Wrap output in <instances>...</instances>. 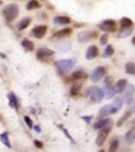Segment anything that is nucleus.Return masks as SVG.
<instances>
[{
	"instance_id": "34",
	"label": "nucleus",
	"mask_w": 135,
	"mask_h": 152,
	"mask_svg": "<svg viewBox=\"0 0 135 152\" xmlns=\"http://www.w3.org/2000/svg\"><path fill=\"white\" fill-rule=\"evenodd\" d=\"M58 126H59V128H60V129H61V130L62 131V132H63L64 135H66V137L68 138L69 140H71V141H72V142H74V141H73V137H72V136H71V135H70V133H69V132H68V131H67V129H66V128H64L63 126H62V125H58Z\"/></svg>"
},
{
	"instance_id": "20",
	"label": "nucleus",
	"mask_w": 135,
	"mask_h": 152,
	"mask_svg": "<svg viewBox=\"0 0 135 152\" xmlns=\"http://www.w3.org/2000/svg\"><path fill=\"white\" fill-rule=\"evenodd\" d=\"M21 46L24 48V49L27 51V52H33L35 49V45L34 43L32 40H28V39H24L21 41Z\"/></svg>"
},
{
	"instance_id": "26",
	"label": "nucleus",
	"mask_w": 135,
	"mask_h": 152,
	"mask_svg": "<svg viewBox=\"0 0 135 152\" xmlns=\"http://www.w3.org/2000/svg\"><path fill=\"white\" fill-rule=\"evenodd\" d=\"M126 73L130 75H135V63L128 62L125 65Z\"/></svg>"
},
{
	"instance_id": "37",
	"label": "nucleus",
	"mask_w": 135,
	"mask_h": 152,
	"mask_svg": "<svg viewBox=\"0 0 135 152\" xmlns=\"http://www.w3.org/2000/svg\"><path fill=\"white\" fill-rule=\"evenodd\" d=\"M132 113H135V100L133 102H131L130 104H128V109Z\"/></svg>"
},
{
	"instance_id": "35",
	"label": "nucleus",
	"mask_w": 135,
	"mask_h": 152,
	"mask_svg": "<svg viewBox=\"0 0 135 152\" xmlns=\"http://www.w3.org/2000/svg\"><path fill=\"white\" fill-rule=\"evenodd\" d=\"M24 120H25V124H27V126H28V128H33V122L30 117H28V116H25L24 117Z\"/></svg>"
},
{
	"instance_id": "5",
	"label": "nucleus",
	"mask_w": 135,
	"mask_h": 152,
	"mask_svg": "<svg viewBox=\"0 0 135 152\" xmlns=\"http://www.w3.org/2000/svg\"><path fill=\"white\" fill-rule=\"evenodd\" d=\"M98 37L97 31H82L78 34V40L80 43L89 42Z\"/></svg>"
},
{
	"instance_id": "9",
	"label": "nucleus",
	"mask_w": 135,
	"mask_h": 152,
	"mask_svg": "<svg viewBox=\"0 0 135 152\" xmlns=\"http://www.w3.org/2000/svg\"><path fill=\"white\" fill-rule=\"evenodd\" d=\"M135 94V86L133 84H130L125 90L124 93V100L126 102V104H130L131 102L134 101Z\"/></svg>"
},
{
	"instance_id": "17",
	"label": "nucleus",
	"mask_w": 135,
	"mask_h": 152,
	"mask_svg": "<svg viewBox=\"0 0 135 152\" xmlns=\"http://www.w3.org/2000/svg\"><path fill=\"white\" fill-rule=\"evenodd\" d=\"M125 140L128 144L135 143V127H132L125 135Z\"/></svg>"
},
{
	"instance_id": "3",
	"label": "nucleus",
	"mask_w": 135,
	"mask_h": 152,
	"mask_svg": "<svg viewBox=\"0 0 135 152\" xmlns=\"http://www.w3.org/2000/svg\"><path fill=\"white\" fill-rule=\"evenodd\" d=\"M76 62H77V59L75 58L60 59L55 62V66L59 74L64 75L73 68L76 64Z\"/></svg>"
},
{
	"instance_id": "18",
	"label": "nucleus",
	"mask_w": 135,
	"mask_h": 152,
	"mask_svg": "<svg viewBox=\"0 0 135 152\" xmlns=\"http://www.w3.org/2000/svg\"><path fill=\"white\" fill-rule=\"evenodd\" d=\"M126 86H127V80L126 79H124V78L119 79L115 86V90L116 93L117 94L123 93L126 89Z\"/></svg>"
},
{
	"instance_id": "12",
	"label": "nucleus",
	"mask_w": 135,
	"mask_h": 152,
	"mask_svg": "<svg viewBox=\"0 0 135 152\" xmlns=\"http://www.w3.org/2000/svg\"><path fill=\"white\" fill-rule=\"evenodd\" d=\"M99 54V48L96 45H91L87 48L86 54H85V58L88 60H92L97 58Z\"/></svg>"
},
{
	"instance_id": "23",
	"label": "nucleus",
	"mask_w": 135,
	"mask_h": 152,
	"mask_svg": "<svg viewBox=\"0 0 135 152\" xmlns=\"http://www.w3.org/2000/svg\"><path fill=\"white\" fill-rule=\"evenodd\" d=\"M104 97L107 100H110L113 98L115 94H116V91L115 90V86H110V87H105L104 89Z\"/></svg>"
},
{
	"instance_id": "4",
	"label": "nucleus",
	"mask_w": 135,
	"mask_h": 152,
	"mask_svg": "<svg viewBox=\"0 0 135 152\" xmlns=\"http://www.w3.org/2000/svg\"><path fill=\"white\" fill-rule=\"evenodd\" d=\"M97 27L104 32L114 33L117 29V23L113 19H106V20H104L101 22H99L97 25Z\"/></svg>"
},
{
	"instance_id": "32",
	"label": "nucleus",
	"mask_w": 135,
	"mask_h": 152,
	"mask_svg": "<svg viewBox=\"0 0 135 152\" xmlns=\"http://www.w3.org/2000/svg\"><path fill=\"white\" fill-rule=\"evenodd\" d=\"M112 104L115 106V108L118 110H120L122 108H123V98H121V97H117L115 98V100H114V102Z\"/></svg>"
},
{
	"instance_id": "41",
	"label": "nucleus",
	"mask_w": 135,
	"mask_h": 152,
	"mask_svg": "<svg viewBox=\"0 0 135 152\" xmlns=\"http://www.w3.org/2000/svg\"><path fill=\"white\" fill-rule=\"evenodd\" d=\"M131 42H132V44L135 46V36L134 37L132 38V40H131Z\"/></svg>"
},
{
	"instance_id": "10",
	"label": "nucleus",
	"mask_w": 135,
	"mask_h": 152,
	"mask_svg": "<svg viewBox=\"0 0 135 152\" xmlns=\"http://www.w3.org/2000/svg\"><path fill=\"white\" fill-rule=\"evenodd\" d=\"M118 110L115 108V106L113 104H106L100 109L99 112V116L101 117H107V116H110L111 114H115L117 113Z\"/></svg>"
},
{
	"instance_id": "29",
	"label": "nucleus",
	"mask_w": 135,
	"mask_h": 152,
	"mask_svg": "<svg viewBox=\"0 0 135 152\" xmlns=\"http://www.w3.org/2000/svg\"><path fill=\"white\" fill-rule=\"evenodd\" d=\"M81 85L78 84V83H76V84L71 86L70 90V94L72 96H77L81 92Z\"/></svg>"
},
{
	"instance_id": "6",
	"label": "nucleus",
	"mask_w": 135,
	"mask_h": 152,
	"mask_svg": "<svg viewBox=\"0 0 135 152\" xmlns=\"http://www.w3.org/2000/svg\"><path fill=\"white\" fill-rule=\"evenodd\" d=\"M106 75V68L103 66H98L92 72L90 79L92 83H97Z\"/></svg>"
},
{
	"instance_id": "14",
	"label": "nucleus",
	"mask_w": 135,
	"mask_h": 152,
	"mask_svg": "<svg viewBox=\"0 0 135 152\" xmlns=\"http://www.w3.org/2000/svg\"><path fill=\"white\" fill-rule=\"evenodd\" d=\"M31 21H32V18L30 17H25L23 18H21L20 21L17 24V28L18 31H22L24 29H25L26 28H28V26L30 25Z\"/></svg>"
},
{
	"instance_id": "28",
	"label": "nucleus",
	"mask_w": 135,
	"mask_h": 152,
	"mask_svg": "<svg viewBox=\"0 0 135 152\" xmlns=\"http://www.w3.org/2000/svg\"><path fill=\"white\" fill-rule=\"evenodd\" d=\"M0 140H1V142H2L6 147H9V148H11V143H10V141H9V140L8 132H5L2 133V134L0 135Z\"/></svg>"
},
{
	"instance_id": "13",
	"label": "nucleus",
	"mask_w": 135,
	"mask_h": 152,
	"mask_svg": "<svg viewBox=\"0 0 135 152\" xmlns=\"http://www.w3.org/2000/svg\"><path fill=\"white\" fill-rule=\"evenodd\" d=\"M73 33V28H70V27H66L59 31H57L55 33H53L52 37L57 38V39H60V38L68 37Z\"/></svg>"
},
{
	"instance_id": "30",
	"label": "nucleus",
	"mask_w": 135,
	"mask_h": 152,
	"mask_svg": "<svg viewBox=\"0 0 135 152\" xmlns=\"http://www.w3.org/2000/svg\"><path fill=\"white\" fill-rule=\"evenodd\" d=\"M114 53H115V49H114V48L112 47L111 45H107V46L105 50H104L103 56H104V58H108V57L111 56Z\"/></svg>"
},
{
	"instance_id": "19",
	"label": "nucleus",
	"mask_w": 135,
	"mask_h": 152,
	"mask_svg": "<svg viewBox=\"0 0 135 152\" xmlns=\"http://www.w3.org/2000/svg\"><path fill=\"white\" fill-rule=\"evenodd\" d=\"M8 99H9V104L12 109L17 110L18 108V102L17 98L16 95L14 92H10L8 94Z\"/></svg>"
},
{
	"instance_id": "36",
	"label": "nucleus",
	"mask_w": 135,
	"mask_h": 152,
	"mask_svg": "<svg viewBox=\"0 0 135 152\" xmlns=\"http://www.w3.org/2000/svg\"><path fill=\"white\" fill-rule=\"evenodd\" d=\"M107 40H108V36L107 34H104L101 36V37L99 39V43L101 45H105L107 43Z\"/></svg>"
},
{
	"instance_id": "21",
	"label": "nucleus",
	"mask_w": 135,
	"mask_h": 152,
	"mask_svg": "<svg viewBox=\"0 0 135 152\" xmlns=\"http://www.w3.org/2000/svg\"><path fill=\"white\" fill-rule=\"evenodd\" d=\"M71 76H72V78L74 79V80H81V79H85V78H87L89 75L84 71L78 70V71H73Z\"/></svg>"
},
{
	"instance_id": "33",
	"label": "nucleus",
	"mask_w": 135,
	"mask_h": 152,
	"mask_svg": "<svg viewBox=\"0 0 135 152\" xmlns=\"http://www.w3.org/2000/svg\"><path fill=\"white\" fill-rule=\"evenodd\" d=\"M114 78L111 77V76H107L106 78H104V84L105 87H110V86H113L112 84H113Z\"/></svg>"
},
{
	"instance_id": "15",
	"label": "nucleus",
	"mask_w": 135,
	"mask_h": 152,
	"mask_svg": "<svg viewBox=\"0 0 135 152\" xmlns=\"http://www.w3.org/2000/svg\"><path fill=\"white\" fill-rule=\"evenodd\" d=\"M111 118H104L100 119L99 121H97L93 125L95 130H99V129H103V128H106L108 126V124L111 123Z\"/></svg>"
},
{
	"instance_id": "42",
	"label": "nucleus",
	"mask_w": 135,
	"mask_h": 152,
	"mask_svg": "<svg viewBox=\"0 0 135 152\" xmlns=\"http://www.w3.org/2000/svg\"><path fill=\"white\" fill-rule=\"evenodd\" d=\"M133 124H135V119H134V120H133V122H132Z\"/></svg>"
},
{
	"instance_id": "40",
	"label": "nucleus",
	"mask_w": 135,
	"mask_h": 152,
	"mask_svg": "<svg viewBox=\"0 0 135 152\" xmlns=\"http://www.w3.org/2000/svg\"><path fill=\"white\" fill-rule=\"evenodd\" d=\"M33 128H34V130H35L36 132H37V133H40L41 132V128H40V126L39 125H36L33 127Z\"/></svg>"
},
{
	"instance_id": "2",
	"label": "nucleus",
	"mask_w": 135,
	"mask_h": 152,
	"mask_svg": "<svg viewBox=\"0 0 135 152\" xmlns=\"http://www.w3.org/2000/svg\"><path fill=\"white\" fill-rule=\"evenodd\" d=\"M86 95L92 102L99 103L104 99V91L97 86H91L86 90Z\"/></svg>"
},
{
	"instance_id": "16",
	"label": "nucleus",
	"mask_w": 135,
	"mask_h": 152,
	"mask_svg": "<svg viewBox=\"0 0 135 152\" xmlns=\"http://www.w3.org/2000/svg\"><path fill=\"white\" fill-rule=\"evenodd\" d=\"M53 23L54 25H60V26L69 25L71 23V19L67 16H57L54 17L53 19Z\"/></svg>"
},
{
	"instance_id": "7",
	"label": "nucleus",
	"mask_w": 135,
	"mask_h": 152,
	"mask_svg": "<svg viewBox=\"0 0 135 152\" xmlns=\"http://www.w3.org/2000/svg\"><path fill=\"white\" fill-rule=\"evenodd\" d=\"M111 128L110 126H107L106 128H103L100 131V132L98 134L97 137V140H96V143L98 147H101L102 145L104 144L105 141H106L107 138L108 136L109 133L111 132Z\"/></svg>"
},
{
	"instance_id": "27",
	"label": "nucleus",
	"mask_w": 135,
	"mask_h": 152,
	"mask_svg": "<svg viewBox=\"0 0 135 152\" xmlns=\"http://www.w3.org/2000/svg\"><path fill=\"white\" fill-rule=\"evenodd\" d=\"M41 7V5L37 0H29L26 5V9L28 10H32L39 9Z\"/></svg>"
},
{
	"instance_id": "11",
	"label": "nucleus",
	"mask_w": 135,
	"mask_h": 152,
	"mask_svg": "<svg viewBox=\"0 0 135 152\" xmlns=\"http://www.w3.org/2000/svg\"><path fill=\"white\" fill-rule=\"evenodd\" d=\"M54 55V52L53 50H51L47 48H41L40 49L37 50L36 52V57L38 59L44 61L45 59H47L48 57H51Z\"/></svg>"
},
{
	"instance_id": "24",
	"label": "nucleus",
	"mask_w": 135,
	"mask_h": 152,
	"mask_svg": "<svg viewBox=\"0 0 135 152\" xmlns=\"http://www.w3.org/2000/svg\"><path fill=\"white\" fill-rule=\"evenodd\" d=\"M134 22L130 18L123 17L120 19V28H132Z\"/></svg>"
},
{
	"instance_id": "1",
	"label": "nucleus",
	"mask_w": 135,
	"mask_h": 152,
	"mask_svg": "<svg viewBox=\"0 0 135 152\" xmlns=\"http://www.w3.org/2000/svg\"><path fill=\"white\" fill-rule=\"evenodd\" d=\"M19 11L18 5L17 3H9L2 9V15L7 21H13L17 18Z\"/></svg>"
},
{
	"instance_id": "44",
	"label": "nucleus",
	"mask_w": 135,
	"mask_h": 152,
	"mask_svg": "<svg viewBox=\"0 0 135 152\" xmlns=\"http://www.w3.org/2000/svg\"><path fill=\"white\" fill-rule=\"evenodd\" d=\"M43 1H44V0H43Z\"/></svg>"
},
{
	"instance_id": "39",
	"label": "nucleus",
	"mask_w": 135,
	"mask_h": 152,
	"mask_svg": "<svg viewBox=\"0 0 135 152\" xmlns=\"http://www.w3.org/2000/svg\"><path fill=\"white\" fill-rule=\"evenodd\" d=\"M34 145H35L36 147H37V148H42L43 146H44L43 142L39 141V140H35V141H34Z\"/></svg>"
},
{
	"instance_id": "38",
	"label": "nucleus",
	"mask_w": 135,
	"mask_h": 152,
	"mask_svg": "<svg viewBox=\"0 0 135 152\" xmlns=\"http://www.w3.org/2000/svg\"><path fill=\"white\" fill-rule=\"evenodd\" d=\"M81 119L85 121L86 124H89L91 120L92 119V116H81Z\"/></svg>"
},
{
	"instance_id": "22",
	"label": "nucleus",
	"mask_w": 135,
	"mask_h": 152,
	"mask_svg": "<svg viewBox=\"0 0 135 152\" xmlns=\"http://www.w3.org/2000/svg\"><path fill=\"white\" fill-rule=\"evenodd\" d=\"M131 115H132V113L130 111H129V110H126V111L124 113V114H123V116L118 119V121H117V123H116V126L118 127V128H119V127H122V126L123 125V124L125 123L126 121L130 118Z\"/></svg>"
},
{
	"instance_id": "8",
	"label": "nucleus",
	"mask_w": 135,
	"mask_h": 152,
	"mask_svg": "<svg viewBox=\"0 0 135 152\" xmlns=\"http://www.w3.org/2000/svg\"><path fill=\"white\" fill-rule=\"evenodd\" d=\"M47 26L46 25H40V26H35L31 30V34L36 39H41L47 33Z\"/></svg>"
},
{
	"instance_id": "31",
	"label": "nucleus",
	"mask_w": 135,
	"mask_h": 152,
	"mask_svg": "<svg viewBox=\"0 0 135 152\" xmlns=\"http://www.w3.org/2000/svg\"><path fill=\"white\" fill-rule=\"evenodd\" d=\"M119 147V140H114L111 141L109 147V152H115Z\"/></svg>"
},
{
	"instance_id": "43",
	"label": "nucleus",
	"mask_w": 135,
	"mask_h": 152,
	"mask_svg": "<svg viewBox=\"0 0 135 152\" xmlns=\"http://www.w3.org/2000/svg\"><path fill=\"white\" fill-rule=\"evenodd\" d=\"M99 152H104V150H100Z\"/></svg>"
},
{
	"instance_id": "25",
	"label": "nucleus",
	"mask_w": 135,
	"mask_h": 152,
	"mask_svg": "<svg viewBox=\"0 0 135 152\" xmlns=\"http://www.w3.org/2000/svg\"><path fill=\"white\" fill-rule=\"evenodd\" d=\"M133 33L132 28H120V30L118 32V37L119 38H126L130 36Z\"/></svg>"
}]
</instances>
